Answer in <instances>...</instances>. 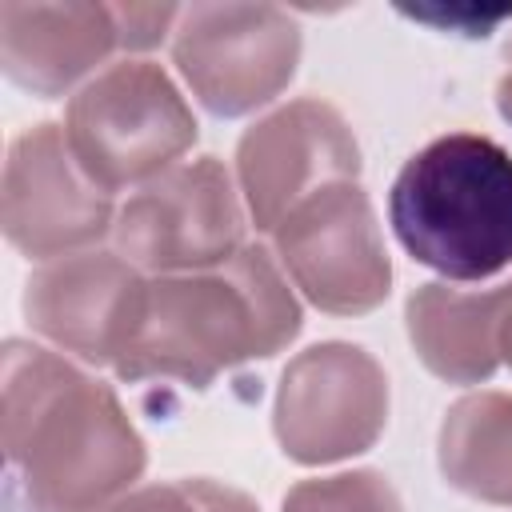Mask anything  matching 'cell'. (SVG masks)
Segmentation results:
<instances>
[{"mask_svg":"<svg viewBox=\"0 0 512 512\" xmlns=\"http://www.w3.org/2000/svg\"><path fill=\"white\" fill-rule=\"evenodd\" d=\"M0 424L8 468L40 512H104L148 464L116 392L32 340L0 352Z\"/></svg>","mask_w":512,"mask_h":512,"instance_id":"6da1fadb","label":"cell"},{"mask_svg":"<svg viewBox=\"0 0 512 512\" xmlns=\"http://www.w3.org/2000/svg\"><path fill=\"white\" fill-rule=\"evenodd\" d=\"M300 300L260 244L204 272L152 276L116 376L208 388L220 372L268 360L300 336Z\"/></svg>","mask_w":512,"mask_h":512,"instance_id":"7a4b0ae2","label":"cell"},{"mask_svg":"<svg viewBox=\"0 0 512 512\" xmlns=\"http://www.w3.org/2000/svg\"><path fill=\"white\" fill-rule=\"evenodd\" d=\"M388 220L400 248L452 284L512 268V156L480 132L424 144L392 180Z\"/></svg>","mask_w":512,"mask_h":512,"instance_id":"3957f363","label":"cell"},{"mask_svg":"<svg viewBox=\"0 0 512 512\" xmlns=\"http://www.w3.org/2000/svg\"><path fill=\"white\" fill-rule=\"evenodd\" d=\"M64 136L88 180L112 196L176 168L196 144V116L160 64L124 60L68 100Z\"/></svg>","mask_w":512,"mask_h":512,"instance_id":"277c9868","label":"cell"},{"mask_svg":"<svg viewBox=\"0 0 512 512\" xmlns=\"http://www.w3.org/2000/svg\"><path fill=\"white\" fill-rule=\"evenodd\" d=\"M300 24L276 4H192L180 12L172 60L192 96L220 120L276 100L300 64Z\"/></svg>","mask_w":512,"mask_h":512,"instance_id":"5b68a950","label":"cell"},{"mask_svg":"<svg viewBox=\"0 0 512 512\" xmlns=\"http://www.w3.org/2000/svg\"><path fill=\"white\" fill-rule=\"evenodd\" d=\"M388 424V376L372 352L324 340L296 352L276 384L272 432L296 464H336L368 452Z\"/></svg>","mask_w":512,"mask_h":512,"instance_id":"8992f818","label":"cell"},{"mask_svg":"<svg viewBox=\"0 0 512 512\" xmlns=\"http://www.w3.org/2000/svg\"><path fill=\"white\" fill-rule=\"evenodd\" d=\"M276 256L308 304L332 316H364L392 292V260L356 180L304 196L272 232Z\"/></svg>","mask_w":512,"mask_h":512,"instance_id":"52a82bcc","label":"cell"},{"mask_svg":"<svg viewBox=\"0 0 512 512\" xmlns=\"http://www.w3.org/2000/svg\"><path fill=\"white\" fill-rule=\"evenodd\" d=\"M116 252L156 276L204 272L244 248V208L216 156L184 160L116 212Z\"/></svg>","mask_w":512,"mask_h":512,"instance_id":"ba28073f","label":"cell"},{"mask_svg":"<svg viewBox=\"0 0 512 512\" xmlns=\"http://www.w3.org/2000/svg\"><path fill=\"white\" fill-rule=\"evenodd\" d=\"M0 224L8 244L28 260L84 252L116 228L112 196L88 180L68 148L64 124H32L8 144Z\"/></svg>","mask_w":512,"mask_h":512,"instance_id":"9c48e42d","label":"cell"},{"mask_svg":"<svg viewBox=\"0 0 512 512\" xmlns=\"http://www.w3.org/2000/svg\"><path fill=\"white\" fill-rule=\"evenodd\" d=\"M356 176L360 144L328 100H292L256 120L236 144L240 196L260 232H276V224L316 188Z\"/></svg>","mask_w":512,"mask_h":512,"instance_id":"30bf717a","label":"cell"},{"mask_svg":"<svg viewBox=\"0 0 512 512\" xmlns=\"http://www.w3.org/2000/svg\"><path fill=\"white\" fill-rule=\"evenodd\" d=\"M148 280L120 252H72L24 280L20 312L48 344L96 368H116L132 340Z\"/></svg>","mask_w":512,"mask_h":512,"instance_id":"8fae6325","label":"cell"},{"mask_svg":"<svg viewBox=\"0 0 512 512\" xmlns=\"http://www.w3.org/2000/svg\"><path fill=\"white\" fill-rule=\"evenodd\" d=\"M120 48L112 4H0V68L40 96H64Z\"/></svg>","mask_w":512,"mask_h":512,"instance_id":"7c38bea8","label":"cell"},{"mask_svg":"<svg viewBox=\"0 0 512 512\" xmlns=\"http://www.w3.org/2000/svg\"><path fill=\"white\" fill-rule=\"evenodd\" d=\"M512 308V280L492 288L420 284L404 300V328L420 364L448 384H484L504 364L500 328Z\"/></svg>","mask_w":512,"mask_h":512,"instance_id":"4fadbf2b","label":"cell"},{"mask_svg":"<svg viewBox=\"0 0 512 512\" xmlns=\"http://www.w3.org/2000/svg\"><path fill=\"white\" fill-rule=\"evenodd\" d=\"M436 464L448 488L480 504H512V392L460 396L436 436Z\"/></svg>","mask_w":512,"mask_h":512,"instance_id":"5bb4252c","label":"cell"},{"mask_svg":"<svg viewBox=\"0 0 512 512\" xmlns=\"http://www.w3.org/2000/svg\"><path fill=\"white\" fill-rule=\"evenodd\" d=\"M280 512H404V504L384 472L352 468L292 484Z\"/></svg>","mask_w":512,"mask_h":512,"instance_id":"9a60e30c","label":"cell"},{"mask_svg":"<svg viewBox=\"0 0 512 512\" xmlns=\"http://www.w3.org/2000/svg\"><path fill=\"white\" fill-rule=\"evenodd\" d=\"M104 512H260L248 492L224 484V480H172V484H144L136 492H124Z\"/></svg>","mask_w":512,"mask_h":512,"instance_id":"2e32d148","label":"cell"},{"mask_svg":"<svg viewBox=\"0 0 512 512\" xmlns=\"http://www.w3.org/2000/svg\"><path fill=\"white\" fill-rule=\"evenodd\" d=\"M184 8L176 4H112L116 28H120V48L128 52H144L156 48L172 28V20H180Z\"/></svg>","mask_w":512,"mask_h":512,"instance_id":"e0dca14e","label":"cell"},{"mask_svg":"<svg viewBox=\"0 0 512 512\" xmlns=\"http://www.w3.org/2000/svg\"><path fill=\"white\" fill-rule=\"evenodd\" d=\"M496 108H500V116L512 124V68L500 76V84H496Z\"/></svg>","mask_w":512,"mask_h":512,"instance_id":"ac0fdd59","label":"cell"},{"mask_svg":"<svg viewBox=\"0 0 512 512\" xmlns=\"http://www.w3.org/2000/svg\"><path fill=\"white\" fill-rule=\"evenodd\" d=\"M500 360L512 368V308L504 316V328H500Z\"/></svg>","mask_w":512,"mask_h":512,"instance_id":"d6986e66","label":"cell"},{"mask_svg":"<svg viewBox=\"0 0 512 512\" xmlns=\"http://www.w3.org/2000/svg\"><path fill=\"white\" fill-rule=\"evenodd\" d=\"M508 60H512V44H508Z\"/></svg>","mask_w":512,"mask_h":512,"instance_id":"ffe728a7","label":"cell"}]
</instances>
